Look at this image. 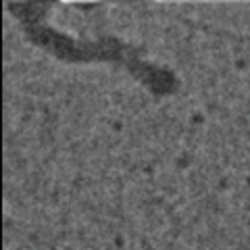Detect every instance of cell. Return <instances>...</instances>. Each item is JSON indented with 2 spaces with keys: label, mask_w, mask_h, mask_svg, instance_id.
I'll use <instances>...</instances> for the list:
<instances>
[]
</instances>
